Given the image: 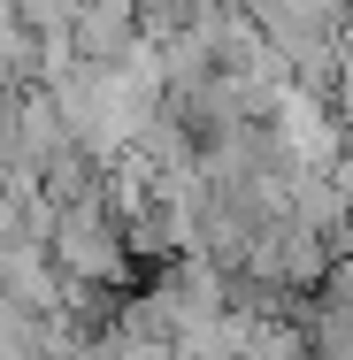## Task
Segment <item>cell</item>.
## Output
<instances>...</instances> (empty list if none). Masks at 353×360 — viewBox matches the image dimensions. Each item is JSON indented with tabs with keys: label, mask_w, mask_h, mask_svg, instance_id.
I'll return each instance as SVG.
<instances>
[{
	"label": "cell",
	"mask_w": 353,
	"mask_h": 360,
	"mask_svg": "<svg viewBox=\"0 0 353 360\" xmlns=\"http://www.w3.org/2000/svg\"><path fill=\"white\" fill-rule=\"evenodd\" d=\"M47 261L70 291H100L131 269V238L100 200H77V207H54V222H47Z\"/></svg>",
	"instance_id": "obj_1"
}]
</instances>
